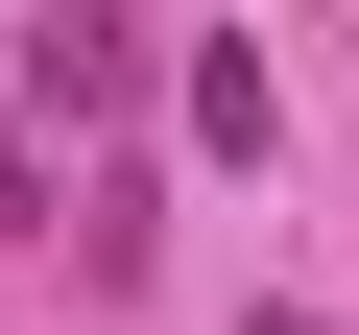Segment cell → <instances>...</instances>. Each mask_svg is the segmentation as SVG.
<instances>
[{
    "label": "cell",
    "mask_w": 359,
    "mask_h": 335,
    "mask_svg": "<svg viewBox=\"0 0 359 335\" xmlns=\"http://www.w3.org/2000/svg\"><path fill=\"white\" fill-rule=\"evenodd\" d=\"M25 72H48V120H120V96H144V25H120V0H48Z\"/></svg>",
    "instance_id": "6da1fadb"
}]
</instances>
